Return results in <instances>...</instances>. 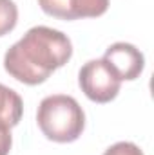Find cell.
Returning a JSON list of instances; mask_svg holds the SVG:
<instances>
[{"mask_svg": "<svg viewBox=\"0 0 154 155\" xmlns=\"http://www.w3.org/2000/svg\"><path fill=\"white\" fill-rule=\"evenodd\" d=\"M73 56L67 35L47 25L31 27L4 56V69L24 85H40Z\"/></svg>", "mask_w": 154, "mask_h": 155, "instance_id": "1", "label": "cell"}, {"mask_svg": "<svg viewBox=\"0 0 154 155\" xmlns=\"http://www.w3.org/2000/svg\"><path fill=\"white\" fill-rule=\"evenodd\" d=\"M37 123L49 141L73 143L85 128V112L73 96L53 94L40 101Z\"/></svg>", "mask_w": 154, "mask_h": 155, "instance_id": "2", "label": "cell"}, {"mask_svg": "<svg viewBox=\"0 0 154 155\" xmlns=\"http://www.w3.org/2000/svg\"><path fill=\"white\" fill-rule=\"evenodd\" d=\"M78 85L91 101L109 103L118 96L121 81L103 60H89L78 72Z\"/></svg>", "mask_w": 154, "mask_h": 155, "instance_id": "3", "label": "cell"}, {"mask_svg": "<svg viewBox=\"0 0 154 155\" xmlns=\"http://www.w3.org/2000/svg\"><path fill=\"white\" fill-rule=\"evenodd\" d=\"M120 81H134L145 69V56L143 52L127 41H116L105 49L102 58Z\"/></svg>", "mask_w": 154, "mask_h": 155, "instance_id": "4", "label": "cell"}, {"mask_svg": "<svg viewBox=\"0 0 154 155\" xmlns=\"http://www.w3.org/2000/svg\"><path fill=\"white\" fill-rule=\"evenodd\" d=\"M40 9L58 20L98 18L107 13L109 0H38Z\"/></svg>", "mask_w": 154, "mask_h": 155, "instance_id": "5", "label": "cell"}, {"mask_svg": "<svg viewBox=\"0 0 154 155\" xmlns=\"http://www.w3.org/2000/svg\"><path fill=\"white\" fill-rule=\"evenodd\" d=\"M24 114V101L18 92L0 83V130L15 128Z\"/></svg>", "mask_w": 154, "mask_h": 155, "instance_id": "6", "label": "cell"}, {"mask_svg": "<svg viewBox=\"0 0 154 155\" xmlns=\"http://www.w3.org/2000/svg\"><path fill=\"white\" fill-rule=\"evenodd\" d=\"M18 22V7L13 0H0V38L9 35Z\"/></svg>", "mask_w": 154, "mask_h": 155, "instance_id": "7", "label": "cell"}, {"mask_svg": "<svg viewBox=\"0 0 154 155\" xmlns=\"http://www.w3.org/2000/svg\"><path fill=\"white\" fill-rule=\"evenodd\" d=\"M103 155H143V152L140 150L138 144L134 143H129V141H120L114 143L113 146H109Z\"/></svg>", "mask_w": 154, "mask_h": 155, "instance_id": "8", "label": "cell"}, {"mask_svg": "<svg viewBox=\"0 0 154 155\" xmlns=\"http://www.w3.org/2000/svg\"><path fill=\"white\" fill-rule=\"evenodd\" d=\"M11 144H13L11 130H0V155H9Z\"/></svg>", "mask_w": 154, "mask_h": 155, "instance_id": "9", "label": "cell"}]
</instances>
